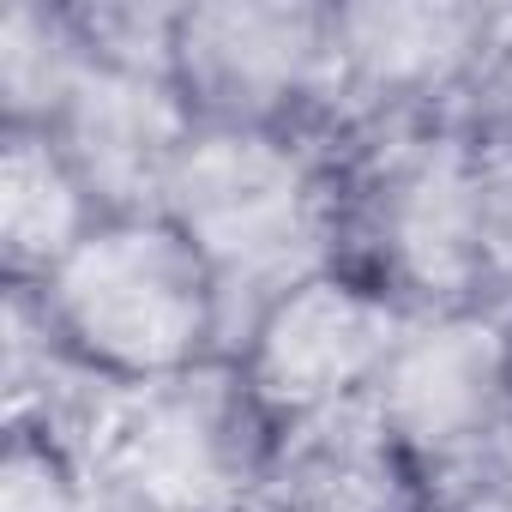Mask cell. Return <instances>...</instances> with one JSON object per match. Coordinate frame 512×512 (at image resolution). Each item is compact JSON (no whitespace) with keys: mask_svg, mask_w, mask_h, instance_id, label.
Here are the masks:
<instances>
[{"mask_svg":"<svg viewBox=\"0 0 512 512\" xmlns=\"http://www.w3.org/2000/svg\"><path fill=\"white\" fill-rule=\"evenodd\" d=\"M25 296L49 344L97 386L151 392L223 362V290L163 211L103 217Z\"/></svg>","mask_w":512,"mask_h":512,"instance_id":"6da1fadb","label":"cell"},{"mask_svg":"<svg viewBox=\"0 0 512 512\" xmlns=\"http://www.w3.org/2000/svg\"><path fill=\"white\" fill-rule=\"evenodd\" d=\"M157 211L205 253L223 314L247 296V320L290 284L332 266L326 175L296 127H193ZM241 320V326H247Z\"/></svg>","mask_w":512,"mask_h":512,"instance_id":"7a4b0ae2","label":"cell"},{"mask_svg":"<svg viewBox=\"0 0 512 512\" xmlns=\"http://www.w3.org/2000/svg\"><path fill=\"white\" fill-rule=\"evenodd\" d=\"M404 320L410 308L374 278L326 266L253 314L229 362L260 416L278 434H296L308 422L368 404Z\"/></svg>","mask_w":512,"mask_h":512,"instance_id":"3957f363","label":"cell"},{"mask_svg":"<svg viewBox=\"0 0 512 512\" xmlns=\"http://www.w3.org/2000/svg\"><path fill=\"white\" fill-rule=\"evenodd\" d=\"M368 416L410 470H464L512 416V314L494 302L410 314Z\"/></svg>","mask_w":512,"mask_h":512,"instance_id":"277c9868","label":"cell"},{"mask_svg":"<svg viewBox=\"0 0 512 512\" xmlns=\"http://www.w3.org/2000/svg\"><path fill=\"white\" fill-rule=\"evenodd\" d=\"M169 79L205 127H296L338 91L332 7L290 0H217L175 7Z\"/></svg>","mask_w":512,"mask_h":512,"instance_id":"5b68a950","label":"cell"},{"mask_svg":"<svg viewBox=\"0 0 512 512\" xmlns=\"http://www.w3.org/2000/svg\"><path fill=\"white\" fill-rule=\"evenodd\" d=\"M374 284L410 314L482 302V139L458 127L410 133L368 187Z\"/></svg>","mask_w":512,"mask_h":512,"instance_id":"8992f818","label":"cell"},{"mask_svg":"<svg viewBox=\"0 0 512 512\" xmlns=\"http://www.w3.org/2000/svg\"><path fill=\"white\" fill-rule=\"evenodd\" d=\"M278 434L247 398L235 362H205L169 386L139 392L115 422V476L151 512H235V500L266 482Z\"/></svg>","mask_w":512,"mask_h":512,"instance_id":"52a82bcc","label":"cell"},{"mask_svg":"<svg viewBox=\"0 0 512 512\" xmlns=\"http://www.w3.org/2000/svg\"><path fill=\"white\" fill-rule=\"evenodd\" d=\"M193 127L199 121L169 73L91 55L43 133L61 145V157L91 187L103 217H133V211H157L163 181L181 145L193 139Z\"/></svg>","mask_w":512,"mask_h":512,"instance_id":"ba28073f","label":"cell"},{"mask_svg":"<svg viewBox=\"0 0 512 512\" xmlns=\"http://www.w3.org/2000/svg\"><path fill=\"white\" fill-rule=\"evenodd\" d=\"M500 13L452 7V0H362L332 7V49H338V91L368 103L374 115H416L458 85L482 79Z\"/></svg>","mask_w":512,"mask_h":512,"instance_id":"9c48e42d","label":"cell"},{"mask_svg":"<svg viewBox=\"0 0 512 512\" xmlns=\"http://www.w3.org/2000/svg\"><path fill=\"white\" fill-rule=\"evenodd\" d=\"M97 223H103V205L73 175L61 145L43 127H7V151H0V253H7V284L37 290Z\"/></svg>","mask_w":512,"mask_h":512,"instance_id":"30bf717a","label":"cell"},{"mask_svg":"<svg viewBox=\"0 0 512 512\" xmlns=\"http://www.w3.org/2000/svg\"><path fill=\"white\" fill-rule=\"evenodd\" d=\"M404 458L374 428L368 404L296 428V440L278 452L272 512H398Z\"/></svg>","mask_w":512,"mask_h":512,"instance_id":"8fae6325","label":"cell"},{"mask_svg":"<svg viewBox=\"0 0 512 512\" xmlns=\"http://www.w3.org/2000/svg\"><path fill=\"white\" fill-rule=\"evenodd\" d=\"M91 43L73 13L13 0L0 19V97H7V127H49L73 79L85 73Z\"/></svg>","mask_w":512,"mask_h":512,"instance_id":"7c38bea8","label":"cell"},{"mask_svg":"<svg viewBox=\"0 0 512 512\" xmlns=\"http://www.w3.org/2000/svg\"><path fill=\"white\" fill-rule=\"evenodd\" d=\"M0 512H79V464L55 422L13 416L0 458Z\"/></svg>","mask_w":512,"mask_h":512,"instance_id":"4fadbf2b","label":"cell"},{"mask_svg":"<svg viewBox=\"0 0 512 512\" xmlns=\"http://www.w3.org/2000/svg\"><path fill=\"white\" fill-rule=\"evenodd\" d=\"M482 260L488 290L512 296V139H482Z\"/></svg>","mask_w":512,"mask_h":512,"instance_id":"5bb4252c","label":"cell"}]
</instances>
